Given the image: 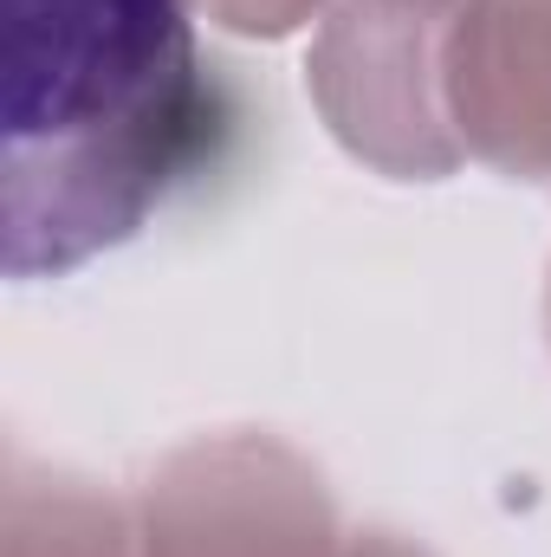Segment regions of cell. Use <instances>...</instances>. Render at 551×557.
<instances>
[{"label":"cell","instance_id":"6da1fadb","mask_svg":"<svg viewBox=\"0 0 551 557\" xmlns=\"http://www.w3.org/2000/svg\"><path fill=\"white\" fill-rule=\"evenodd\" d=\"M208 143L215 85L188 0H7V278H65L137 240Z\"/></svg>","mask_w":551,"mask_h":557},{"label":"cell","instance_id":"277c9868","mask_svg":"<svg viewBox=\"0 0 551 557\" xmlns=\"http://www.w3.org/2000/svg\"><path fill=\"white\" fill-rule=\"evenodd\" d=\"M448 117L467 162L551 188V0H467L448 33Z\"/></svg>","mask_w":551,"mask_h":557},{"label":"cell","instance_id":"ba28073f","mask_svg":"<svg viewBox=\"0 0 551 557\" xmlns=\"http://www.w3.org/2000/svg\"><path fill=\"white\" fill-rule=\"evenodd\" d=\"M546 344H551V273H546Z\"/></svg>","mask_w":551,"mask_h":557},{"label":"cell","instance_id":"5b68a950","mask_svg":"<svg viewBox=\"0 0 551 557\" xmlns=\"http://www.w3.org/2000/svg\"><path fill=\"white\" fill-rule=\"evenodd\" d=\"M0 557H137V512L105 480L7 454Z\"/></svg>","mask_w":551,"mask_h":557},{"label":"cell","instance_id":"8992f818","mask_svg":"<svg viewBox=\"0 0 551 557\" xmlns=\"http://www.w3.org/2000/svg\"><path fill=\"white\" fill-rule=\"evenodd\" d=\"M331 0H208V13L228 26V33H247V39H285L298 26H311Z\"/></svg>","mask_w":551,"mask_h":557},{"label":"cell","instance_id":"3957f363","mask_svg":"<svg viewBox=\"0 0 551 557\" xmlns=\"http://www.w3.org/2000/svg\"><path fill=\"white\" fill-rule=\"evenodd\" d=\"M137 557H344L351 525L325 467L267 428H221L143 473Z\"/></svg>","mask_w":551,"mask_h":557},{"label":"cell","instance_id":"52a82bcc","mask_svg":"<svg viewBox=\"0 0 551 557\" xmlns=\"http://www.w3.org/2000/svg\"><path fill=\"white\" fill-rule=\"evenodd\" d=\"M344 557H434L428 545H415V539H403V532H383V525H370V532H357L351 539V552Z\"/></svg>","mask_w":551,"mask_h":557},{"label":"cell","instance_id":"7a4b0ae2","mask_svg":"<svg viewBox=\"0 0 551 557\" xmlns=\"http://www.w3.org/2000/svg\"><path fill=\"white\" fill-rule=\"evenodd\" d=\"M467 0H331L305 46V91L344 156L390 182L467 162L448 117V33Z\"/></svg>","mask_w":551,"mask_h":557}]
</instances>
